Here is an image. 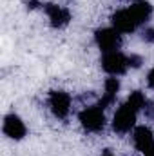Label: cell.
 Masks as SVG:
<instances>
[{
    "label": "cell",
    "instance_id": "obj_1",
    "mask_svg": "<svg viewBox=\"0 0 154 156\" xmlns=\"http://www.w3.org/2000/svg\"><path fill=\"white\" fill-rule=\"evenodd\" d=\"M80 122L82 125L87 129V131H100L105 123V118H103V113H102V107H87L80 113Z\"/></svg>",
    "mask_w": 154,
    "mask_h": 156
},
{
    "label": "cell",
    "instance_id": "obj_2",
    "mask_svg": "<svg viewBox=\"0 0 154 156\" xmlns=\"http://www.w3.org/2000/svg\"><path fill=\"white\" fill-rule=\"evenodd\" d=\"M134 122H136V111L129 104H125L123 107L118 109V113L114 115L113 127H114V131H118V133H127L134 125Z\"/></svg>",
    "mask_w": 154,
    "mask_h": 156
},
{
    "label": "cell",
    "instance_id": "obj_3",
    "mask_svg": "<svg viewBox=\"0 0 154 156\" xmlns=\"http://www.w3.org/2000/svg\"><path fill=\"white\" fill-rule=\"evenodd\" d=\"M102 66H103V69H105L107 73H111V75H121V73L127 69V66H129V58H125V56H123L121 53H118V51H111V53H107V55L103 56Z\"/></svg>",
    "mask_w": 154,
    "mask_h": 156
},
{
    "label": "cell",
    "instance_id": "obj_4",
    "mask_svg": "<svg viewBox=\"0 0 154 156\" xmlns=\"http://www.w3.org/2000/svg\"><path fill=\"white\" fill-rule=\"evenodd\" d=\"M96 44L102 51L111 53L120 47L121 38H120L116 29H100V31H96Z\"/></svg>",
    "mask_w": 154,
    "mask_h": 156
},
{
    "label": "cell",
    "instance_id": "obj_5",
    "mask_svg": "<svg viewBox=\"0 0 154 156\" xmlns=\"http://www.w3.org/2000/svg\"><path fill=\"white\" fill-rule=\"evenodd\" d=\"M49 105H51V111L53 115L58 118H65L69 113V107H71V98L67 93H62V91H54L49 98Z\"/></svg>",
    "mask_w": 154,
    "mask_h": 156
},
{
    "label": "cell",
    "instance_id": "obj_6",
    "mask_svg": "<svg viewBox=\"0 0 154 156\" xmlns=\"http://www.w3.org/2000/svg\"><path fill=\"white\" fill-rule=\"evenodd\" d=\"M4 133L13 140H20L26 136V125L16 115H9L4 120Z\"/></svg>",
    "mask_w": 154,
    "mask_h": 156
},
{
    "label": "cell",
    "instance_id": "obj_7",
    "mask_svg": "<svg viewBox=\"0 0 154 156\" xmlns=\"http://www.w3.org/2000/svg\"><path fill=\"white\" fill-rule=\"evenodd\" d=\"M134 145L138 147V151L149 154L154 147V138H152L151 129H147V127H138V129L134 131Z\"/></svg>",
    "mask_w": 154,
    "mask_h": 156
},
{
    "label": "cell",
    "instance_id": "obj_8",
    "mask_svg": "<svg viewBox=\"0 0 154 156\" xmlns=\"http://www.w3.org/2000/svg\"><path fill=\"white\" fill-rule=\"evenodd\" d=\"M113 26L118 33H131L136 27V22L132 20L129 9H125V11H118L113 15Z\"/></svg>",
    "mask_w": 154,
    "mask_h": 156
},
{
    "label": "cell",
    "instance_id": "obj_9",
    "mask_svg": "<svg viewBox=\"0 0 154 156\" xmlns=\"http://www.w3.org/2000/svg\"><path fill=\"white\" fill-rule=\"evenodd\" d=\"M45 11H47V15H49V20H51V26L53 27H64V26H67L69 24V11H65V9H62V7H58V5H54V4H47L45 5Z\"/></svg>",
    "mask_w": 154,
    "mask_h": 156
},
{
    "label": "cell",
    "instance_id": "obj_10",
    "mask_svg": "<svg viewBox=\"0 0 154 156\" xmlns=\"http://www.w3.org/2000/svg\"><path fill=\"white\" fill-rule=\"evenodd\" d=\"M129 13H131L132 20H134L136 24H142V22H145V20L151 16L152 7H151L147 2H136V4H132V5L129 7Z\"/></svg>",
    "mask_w": 154,
    "mask_h": 156
},
{
    "label": "cell",
    "instance_id": "obj_11",
    "mask_svg": "<svg viewBox=\"0 0 154 156\" xmlns=\"http://www.w3.org/2000/svg\"><path fill=\"white\" fill-rule=\"evenodd\" d=\"M118 89H120V82H118L116 78H107V80H105V98L100 102V107H105L107 104H111V102L114 100Z\"/></svg>",
    "mask_w": 154,
    "mask_h": 156
},
{
    "label": "cell",
    "instance_id": "obj_12",
    "mask_svg": "<svg viewBox=\"0 0 154 156\" xmlns=\"http://www.w3.org/2000/svg\"><path fill=\"white\" fill-rule=\"evenodd\" d=\"M127 104H129L134 111H140L142 107H145V96H143L140 91H134V93H131V96H129Z\"/></svg>",
    "mask_w": 154,
    "mask_h": 156
},
{
    "label": "cell",
    "instance_id": "obj_13",
    "mask_svg": "<svg viewBox=\"0 0 154 156\" xmlns=\"http://www.w3.org/2000/svg\"><path fill=\"white\" fill-rule=\"evenodd\" d=\"M149 85H151V87H154V69L149 73Z\"/></svg>",
    "mask_w": 154,
    "mask_h": 156
},
{
    "label": "cell",
    "instance_id": "obj_14",
    "mask_svg": "<svg viewBox=\"0 0 154 156\" xmlns=\"http://www.w3.org/2000/svg\"><path fill=\"white\" fill-rule=\"evenodd\" d=\"M149 156H154V147H152V151H151V153H149Z\"/></svg>",
    "mask_w": 154,
    "mask_h": 156
},
{
    "label": "cell",
    "instance_id": "obj_15",
    "mask_svg": "<svg viewBox=\"0 0 154 156\" xmlns=\"http://www.w3.org/2000/svg\"><path fill=\"white\" fill-rule=\"evenodd\" d=\"M105 156H113V154H105Z\"/></svg>",
    "mask_w": 154,
    "mask_h": 156
}]
</instances>
